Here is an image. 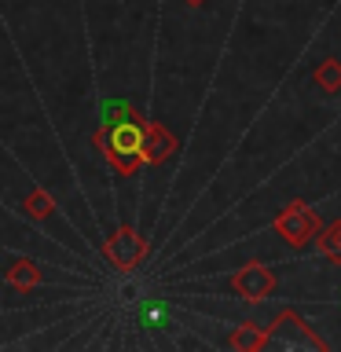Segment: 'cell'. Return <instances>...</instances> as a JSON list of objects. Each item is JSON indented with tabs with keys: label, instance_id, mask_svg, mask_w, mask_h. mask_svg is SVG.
I'll return each mask as SVG.
<instances>
[{
	"label": "cell",
	"instance_id": "5bb4252c",
	"mask_svg": "<svg viewBox=\"0 0 341 352\" xmlns=\"http://www.w3.org/2000/svg\"><path fill=\"white\" fill-rule=\"evenodd\" d=\"M184 4H195L198 8V4H206V0H184Z\"/></svg>",
	"mask_w": 341,
	"mask_h": 352
},
{
	"label": "cell",
	"instance_id": "9c48e42d",
	"mask_svg": "<svg viewBox=\"0 0 341 352\" xmlns=\"http://www.w3.org/2000/svg\"><path fill=\"white\" fill-rule=\"evenodd\" d=\"M316 250L323 253V257H330L334 264H341V220H334L330 228H323L316 235Z\"/></svg>",
	"mask_w": 341,
	"mask_h": 352
},
{
	"label": "cell",
	"instance_id": "3957f363",
	"mask_svg": "<svg viewBox=\"0 0 341 352\" xmlns=\"http://www.w3.org/2000/svg\"><path fill=\"white\" fill-rule=\"evenodd\" d=\"M275 235H279L286 246H294V250H305L308 242H316V235L323 231V224H319V217H316V209L301 202V198H294V202H286L279 209V217H275Z\"/></svg>",
	"mask_w": 341,
	"mask_h": 352
},
{
	"label": "cell",
	"instance_id": "277c9868",
	"mask_svg": "<svg viewBox=\"0 0 341 352\" xmlns=\"http://www.w3.org/2000/svg\"><path fill=\"white\" fill-rule=\"evenodd\" d=\"M275 272L268 268V264H242V268L231 275V290H235L242 301H250V305H257L264 301V297H272L275 294Z\"/></svg>",
	"mask_w": 341,
	"mask_h": 352
},
{
	"label": "cell",
	"instance_id": "8992f818",
	"mask_svg": "<svg viewBox=\"0 0 341 352\" xmlns=\"http://www.w3.org/2000/svg\"><path fill=\"white\" fill-rule=\"evenodd\" d=\"M176 151V136L165 125H154V121H147V136H143V162L151 165H162L165 158H173Z\"/></svg>",
	"mask_w": 341,
	"mask_h": 352
},
{
	"label": "cell",
	"instance_id": "7a4b0ae2",
	"mask_svg": "<svg viewBox=\"0 0 341 352\" xmlns=\"http://www.w3.org/2000/svg\"><path fill=\"white\" fill-rule=\"evenodd\" d=\"M261 349H316V352H327V338L316 334V327H308L301 312H294V308H283L279 316H275V323L264 330V345Z\"/></svg>",
	"mask_w": 341,
	"mask_h": 352
},
{
	"label": "cell",
	"instance_id": "5b68a950",
	"mask_svg": "<svg viewBox=\"0 0 341 352\" xmlns=\"http://www.w3.org/2000/svg\"><path fill=\"white\" fill-rule=\"evenodd\" d=\"M107 257L114 261L121 272H129V268H136V264L147 257V242H143L132 228H118L114 239L107 242Z\"/></svg>",
	"mask_w": 341,
	"mask_h": 352
},
{
	"label": "cell",
	"instance_id": "52a82bcc",
	"mask_svg": "<svg viewBox=\"0 0 341 352\" xmlns=\"http://www.w3.org/2000/svg\"><path fill=\"white\" fill-rule=\"evenodd\" d=\"M312 81H316V88L319 92H327V96H334V92H341V59H323L316 66V74H312Z\"/></svg>",
	"mask_w": 341,
	"mask_h": 352
},
{
	"label": "cell",
	"instance_id": "6da1fadb",
	"mask_svg": "<svg viewBox=\"0 0 341 352\" xmlns=\"http://www.w3.org/2000/svg\"><path fill=\"white\" fill-rule=\"evenodd\" d=\"M143 136H147V121L140 114H129L99 129L96 143L103 147V154L121 176H132L143 165Z\"/></svg>",
	"mask_w": 341,
	"mask_h": 352
},
{
	"label": "cell",
	"instance_id": "ba28073f",
	"mask_svg": "<svg viewBox=\"0 0 341 352\" xmlns=\"http://www.w3.org/2000/svg\"><path fill=\"white\" fill-rule=\"evenodd\" d=\"M228 345H231V349H242V352H257V349L264 345V327H257V323H239L235 330H231Z\"/></svg>",
	"mask_w": 341,
	"mask_h": 352
},
{
	"label": "cell",
	"instance_id": "30bf717a",
	"mask_svg": "<svg viewBox=\"0 0 341 352\" xmlns=\"http://www.w3.org/2000/svg\"><path fill=\"white\" fill-rule=\"evenodd\" d=\"M4 279L11 286H19V290H30V286H37L41 283V272H37V264L33 261H19V264H11Z\"/></svg>",
	"mask_w": 341,
	"mask_h": 352
},
{
	"label": "cell",
	"instance_id": "8fae6325",
	"mask_svg": "<svg viewBox=\"0 0 341 352\" xmlns=\"http://www.w3.org/2000/svg\"><path fill=\"white\" fill-rule=\"evenodd\" d=\"M140 323L151 327V330L162 327V323H165V305L154 301V297H151V301H143V305H140Z\"/></svg>",
	"mask_w": 341,
	"mask_h": 352
},
{
	"label": "cell",
	"instance_id": "7c38bea8",
	"mask_svg": "<svg viewBox=\"0 0 341 352\" xmlns=\"http://www.w3.org/2000/svg\"><path fill=\"white\" fill-rule=\"evenodd\" d=\"M26 209H30V217H37V220H48L52 217V209H55V202L44 191H33L30 198H26Z\"/></svg>",
	"mask_w": 341,
	"mask_h": 352
},
{
	"label": "cell",
	"instance_id": "4fadbf2b",
	"mask_svg": "<svg viewBox=\"0 0 341 352\" xmlns=\"http://www.w3.org/2000/svg\"><path fill=\"white\" fill-rule=\"evenodd\" d=\"M129 114H136L125 99H107L103 103V125H110V121H118V118H129Z\"/></svg>",
	"mask_w": 341,
	"mask_h": 352
}]
</instances>
